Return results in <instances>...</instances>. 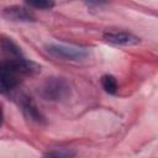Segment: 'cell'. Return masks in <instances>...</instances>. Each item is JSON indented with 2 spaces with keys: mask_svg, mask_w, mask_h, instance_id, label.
I'll return each mask as SVG.
<instances>
[{
  "mask_svg": "<svg viewBox=\"0 0 158 158\" xmlns=\"http://www.w3.org/2000/svg\"><path fill=\"white\" fill-rule=\"evenodd\" d=\"M69 94L70 85L63 78H48L41 88V95L49 101H60L68 98Z\"/></svg>",
  "mask_w": 158,
  "mask_h": 158,
  "instance_id": "2",
  "label": "cell"
},
{
  "mask_svg": "<svg viewBox=\"0 0 158 158\" xmlns=\"http://www.w3.org/2000/svg\"><path fill=\"white\" fill-rule=\"evenodd\" d=\"M1 48H2V52L9 58H22L23 57L21 48L11 38H7L5 36L1 38Z\"/></svg>",
  "mask_w": 158,
  "mask_h": 158,
  "instance_id": "6",
  "label": "cell"
},
{
  "mask_svg": "<svg viewBox=\"0 0 158 158\" xmlns=\"http://www.w3.org/2000/svg\"><path fill=\"white\" fill-rule=\"evenodd\" d=\"M105 42L115 46H136L139 43V38L127 31H107L102 35Z\"/></svg>",
  "mask_w": 158,
  "mask_h": 158,
  "instance_id": "3",
  "label": "cell"
},
{
  "mask_svg": "<svg viewBox=\"0 0 158 158\" xmlns=\"http://www.w3.org/2000/svg\"><path fill=\"white\" fill-rule=\"evenodd\" d=\"M2 17L10 21H20V22H28L33 21V15L23 7L20 6H9L2 10Z\"/></svg>",
  "mask_w": 158,
  "mask_h": 158,
  "instance_id": "5",
  "label": "cell"
},
{
  "mask_svg": "<svg viewBox=\"0 0 158 158\" xmlns=\"http://www.w3.org/2000/svg\"><path fill=\"white\" fill-rule=\"evenodd\" d=\"M75 153L70 152V151H51V152H47L44 153V156L47 157H73Z\"/></svg>",
  "mask_w": 158,
  "mask_h": 158,
  "instance_id": "9",
  "label": "cell"
},
{
  "mask_svg": "<svg viewBox=\"0 0 158 158\" xmlns=\"http://www.w3.org/2000/svg\"><path fill=\"white\" fill-rule=\"evenodd\" d=\"M101 85L104 88V90L109 94H116L117 91V81H116V78L110 75V74H105L101 77Z\"/></svg>",
  "mask_w": 158,
  "mask_h": 158,
  "instance_id": "7",
  "label": "cell"
},
{
  "mask_svg": "<svg viewBox=\"0 0 158 158\" xmlns=\"http://www.w3.org/2000/svg\"><path fill=\"white\" fill-rule=\"evenodd\" d=\"M25 2L30 7L38 10H49L56 5V0H25Z\"/></svg>",
  "mask_w": 158,
  "mask_h": 158,
  "instance_id": "8",
  "label": "cell"
},
{
  "mask_svg": "<svg viewBox=\"0 0 158 158\" xmlns=\"http://www.w3.org/2000/svg\"><path fill=\"white\" fill-rule=\"evenodd\" d=\"M46 52L62 60H69V62H79L88 57V51L81 47L75 46H68V44H60V43H48L46 44Z\"/></svg>",
  "mask_w": 158,
  "mask_h": 158,
  "instance_id": "1",
  "label": "cell"
},
{
  "mask_svg": "<svg viewBox=\"0 0 158 158\" xmlns=\"http://www.w3.org/2000/svg\"><path fill=\"white\" fill-rule=\"evenodd\" d=\"M17 102H19V105H20V107H21L23 115H25L28 120L35 121V122H37V123H41V122L44 121V116L42 115V112L40 111L38 106L36 105L35 100H33L31 96H28V95H26V94H21V95L19 96Z\"/></svg>",
  "mask_w": 158,
  "mask_h": 158,
  "instance_id": "4",
  "label": "cell"
}]
</instances>
